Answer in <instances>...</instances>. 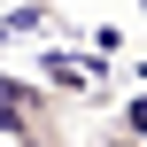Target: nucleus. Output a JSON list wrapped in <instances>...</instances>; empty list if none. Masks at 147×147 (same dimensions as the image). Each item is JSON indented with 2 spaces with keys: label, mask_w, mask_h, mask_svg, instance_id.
<instances>
[{
  "label": "nucleus",
  "mask_w": 147,
  "mask_h": 147,
  "mask_svg": "<svg viewBox=\"0 0 147 147\" xmlns=\"http://www.w3.org/2000/svg\"><path fill=\"white\" fill-rule=\"evenodd\" d=\"M0 140L8 147H70V132H62V93L47 78L0 70Z\"/></svg>",
  "instance_id": "1"
},
{
  "label": "nucleus",
  "mask_w": 147,
  "mask_h": 147,
  "mask_svg": "<svg viewBox=\"0 0 147 147\" xmlns=\"http://www.w3.org/2000/svg\"><path fill=\"white\" fill-rule=\"evenodd\" d=\"M39 78H47L62 101H85V93H101V54H62V47H47V54H39Z\"/></svg>",
  "instance_id": "2"
},
{
  "label": "nucleus",
  "mask_w": 147,
  "mask_h": 147,
  "mask_svg": "<svg viewBox=\"0 0 147 147\" xmlns=\"http://www.w3.org/2000/svg\"><path fill=\"white\" fill-rule=\"evenodd\" d=\"M47 23H54V8H47V0H23V8L0 16V39H39Z\"/></svg>",
  "instance_id": "3"
},
{
  "label": "nucleus",
  "mask_w": 147,
  "mask_h": 147,
  "mask_svg": "<svg viewBox=\"0 0 147 147\" xmlns=\"http://www.w3.org/2000/svg\"><path fill=\"white\" fill-rule=\"evenodd\" d=\"M116 124H124V132H140V140H147V93H132V101H124V116H116Z\"/></svg>",
  "instance_id": "4"
},
{
  "label": "nucleus",
  "mask_w": 147,
  "mask_h": 147,
  "mask_svg": "<svg viewBox=\"0 0 147 147\" xmlns=\"http://www.w3.org/2000/svg\"><path fill=\"white\" fill-rule=\"evenodd\" d=\"M0 8H23V0H0Z\"/></svg>",
  "instance_id": "5"
}]
</instances>
